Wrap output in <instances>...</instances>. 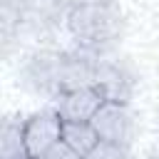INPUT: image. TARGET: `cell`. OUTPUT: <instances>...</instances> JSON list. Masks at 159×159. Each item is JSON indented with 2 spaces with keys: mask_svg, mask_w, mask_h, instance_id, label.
<instances>
[{
  "mask_svg": "<svg viewBox=\"0 0 159 159\" xmlns=\"http://www.w3.org/2000/svg\"><path fill=\"white\" fill-rule=\"evenodd\" d=\"M65 20L77 47L94 55H109V50L119 42L124 32V17L117 2L70 7Z\"/></svg>",
  "mask_w": 159,
  "mask_h": 159,
  "instance_id": "6da1fadb",
  "label": "cell"
},
{
  "mask_svg": "<svg viewBox=\"0 0 159 159\" xmlns=\"http://www.w3.org/2000/svg\"><path fill=\"white\" fill-rule=\"evenodd\" d=\"M65 77V52L62 50H40L27 57L20 70V80L27 89L57 99L62 94Z\"/></svg>",
  "mask_w": 159,
  "mask_h": 159,
  "instance_id": "7a4b0ae2",
  "label": "cell"
},
{
  "mask_svg": "<svg viewBox=\"0 0 159 159\" xmlns=\"http://www.w3.org/2000/svg\"><path fill=\"white\" fill-rule=\"evenodd\" d=\"M94 87L104 94L107 102H124L129 104L134 87H137V75L127 60L99 55L97 67H94Z\"/></svg>",
  "mask_w": 159,
  "mask_h": 159,
  "instance_id": "3957f363",
  "label": "cell"
},
{
  "mask_svg": "<svg viewBox=\"0 0 159 159\" xmlns=\"http://www.w3.org/2000/svg\"><path fill=\"white\" fill-rule=\"evenodd\" d=\"M92 127L99 134L102 142L119 144V147H132L134 139V114L129 104L124 102H104L99 112L92 117Z\"/></svg>",
  "mask_w": 159,
  "mask_h": 159,
  "instance_id": "277c9868",
  "label": "cell"
},
{
  "mask_svg": "<svg viewBox=\"0 0 159 159\" xmlns=\"http://www.w3.org/2000/svg\"><path fill=\"white\" fill-rule=\"evenodd\" d=\"M62 117L55 109L35 112L25 119V144L30 159H42L45 152L62 139Z\"/></svg>",
  "mask_w": 159,
  "mask_h": 159,
  "instance_id": "5b68a950",
  "label": "cell"
},
{
  "mask_svg": "<svg viewBox=\"0 0 159 159\" xmlns=\"http://www.w3.org/2000/svg\"><path fill=\"white\" fill-rule=\"evenodd\" d=\"M104 94L94 87H77L70 92H62L55 99V112L62 117V122H92V117L99 112V107L104 104Z\"/></svg>",
  "mask_w": 159,
  "mask_h": 159,
  "instance_id": "8992f818",
  "label": "cell"
},
{
  "mask_svg": "<svg viewBox=\"0 0 159 159\" xmlns=\"http://www.w3.org/2000/svg\"><path fill=\"white\" fill-rule=\"evenodd\" d=\"M0 159H30L25 144V119L5 117L0 127Z\"/></svg>",
  "mask_w": 159,
  "mask_h": 159,
  "instance_id": "52a82bcc",
  "label": "cell"
},
{
  "mask_svg": "<svg viewBox=\"0 0 159 159\" xmlns=\"http://www.w3.org/2000/svg\"><path fill=\"white\" fill-rule=\"evenodd\" d=\"M62 142L70 144L82 159L102 142L99 134L94 132L92 122H65L62 124Z\"/></svg>",
  "mask_w": 159,
  "mask_h": 159,
  "instance_id": "ba28073f",
  "label": "cell"
},
{
  "mask_svg": "<svg viewBox=\"0 0 159 159\" xmlns=\"http://www.w3.org/2000/svg\"><path fill=\"white\" fill-rule=\"evenodd\" d=\"M84 159H132V154H129L127 147L109 144V142H99Z\"/></svg>",
  "mask_w": 159,
  "mask_h": 159,
  "instance_id": "9c48e42d",
  "label": "cell"
},
{
  "mask_svg": "<svg viewBox=\"0 0 159 159\" xmlns=\"http://www.w3.org/2000/svg\"><path fill=\"white\" fill-rule=\"evenodd\" d=\"M42 159H82V157H80L70 144H65V142L60 139L57 144H52V147L45 152V157H42Z\"/></svg>",
  "mask_w": 159,
  "mask_h": 159,
  "instance_id": "30bf717a",
  "label": "cell"
},
{
  "mask_svg": "<svg viewBox=\"0 0 159 159\" xmlns=\"http://www.w3.org/2000/svg\"><path fill=\"white\" fill-rule=\"evenodd\" d=\"M107 2H114V0H70L72 7H87V5H107Z\"/></svg>",
  "mask_w": 159,
  "mask_h": 159,
  "instance_id": "8fae6325",
  "label": "cell"
},
{
  "mask_svg": "<svg viewBox=\"0 0 159 159\" xmlns=\"http://www.w3.org/2000/svg\"><path fill=\"white\" fill-rule=\"evenodd\" d=\"M149 159H159V149H157V152H154V154H152Z\"/></svg>",
  "mask_w": 159,
  "mask_h": 159,
  "instance_id": "7c38bea8",
  "label": "cell"
}]
</instances>
